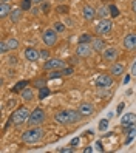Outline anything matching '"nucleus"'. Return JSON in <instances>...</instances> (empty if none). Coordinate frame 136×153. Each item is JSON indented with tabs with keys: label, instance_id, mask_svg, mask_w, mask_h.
<instances>
[{
	"label": "nucleus",
	"instance_id": "nucleus-1",
	"mask_svg": "<svg viewBox=\"0 0 136 153\" xmlns=\"http://www.w3.org/2000/svg\"><path fill=\"white\" fill-rule=\"evenodd\" d=\"M82 114H80L79 110H63L54 114V121L57 124H74L79 122Z\"/></svg>",
	"mask_w": 136,
	"mask_h": 153
},
{
	"label": "nucleus",
	"instance_id": "nucleus-2",
	"mask_svg": "<svg viewBox=\"0 0 136 153\" xmlns=\"http://www.w3.org/2000/svg\"><path fill=\"white\" fill-rule=\"evenodd\" d=\"M43 134H45V131L40 127H33V128L26 130L22 134V141L26 142V144H36V142H39L43 138Z\"/></svg>",
	"mask_w": 136,
	"mask_h": 153
},
{
	"label": "nucleus",
	"instance_id": "nucleus-3",
	"mask_svg": "<svg viewBox=\"0 0 136 153\" xmlns=\"http://www.w3.org/2000/svg\"><path fill=\"white\" fill-rule=\"evenodd\" d=\"M30 110L26 108V107H19L13 114H11V124H14V125H22V124H25V122H28V118H30Z\"/></svg>",
	"mask_w": 136,
	"mask_h": 153
},
{
	"label": "nucleus",
	"instance_id": "nucleus-4",
	"mask_svg": "<svg viewBox=\"0 0 136 153\" xmlns=\"http://www.w3.org/2000/svg\"><path fill=\"white\" fill-rule=\"evenodd\" d=\"M45 118H47L45 111L42 108H36V110L31 111L30 118H28V122H26V124H30L31 127H37V125H40L45 121Z\"/></svg>",
	"mask_w": 136,
	"mask_h": 153
},
{
	"label": "nucleus",
	"instance_id": "nucleus-5",
	"mask_svg": "<svg viewBox=\"0 0 136 153\" xmlns=\"http://www.w3.org/2000/svg\"><path fill=\"white\" fill-rule=\"evenodd\" d=\"M94 30H96V33L97 34H101V36H105V34H108L111 30H113V22L110 20V19H101L97 23H96V26H94Z\"/></svg>",
	"mask_w": 136,
	"mask_h": 153
},
{
	"label": "nucleus",
	"instance_id": "nucleus-6",
	"mask_svg": "<svg viewBox=\"0 0 136 153\" xmlns=\"http://www.w3.org/2000/svg\"><path fill=\"white\" fill-rule=\"evenodd\" d=\"M42 40H43V43L47 45V47H54V45L57 43V31L51 30V28L45 30L43 34H42Z\"/></svg>",
	"mask_w": 136,
	"mask_h": 153
},
{
	"label": "nucleus",
	"instance_id": "nucleus-7",
	"mask_svg": "<svg viewBox=\"0 0 136 153\" xmlns=\"http://www.w3.org/2000/svg\"><path fill=\"white\" fill-rule=\"evenodd\" d=\"M45 70H62L65 68V62L59 57H53V59H47V62L43 64Z\"/></svg>",
	"mask_w": 136,
	"mask_h": 153
},
{
	"label": "nucleus",
	"instance_id": "nucleus-8",
	"mask_svg": "<svg viewBox=\"0 0 136 153\" xmlns=\"http://www.w3.org/2000/svg\"><path fill=\"white\" fill-rule=\"evenodd\" d=\"M121 127L122 128L136 127V114L135 113H125L121 118Z\"/></svg>",
	"mask_w": 136,
	"mask_h": 153
},
{
	"label": "nucleus",
	"instance_id": "nucleus-9",
	"mask_svg": "<svg viewBox=\"0 0 136 153\" xmlns=\"http://www.w3.org/2000/svg\"><path fill=\"white\" fill-rule=\"evenodd\" d=\"M96 85L99 88H108L113 85V77L108 76V74H101L96 77Z\"/></svg>",
	"mask_w": 136,
	"mask_h": 153
},
{
	"label": "nucleus",
	"instance_id": "nucleus-10",
	"mask_svg": "<svg viewBox=\"0 0 136 153\" xmlns=\"http://www.w3.org/2000/svg\"><path fill=\"white\" fill-rule=\"evenodd\" d=\"M91 45H88V43H79L77 45V48H76V54L79 57H88L90 54H91Z\"/></svg>",
	"mask_w": 136,
	"mask_h": 153
},
{
	"label": "nucleus",
	"instance_id": "nucleus-11",
	"mask_svg": "<svg viewBox=\"0 0 136 153\" xmlns=\"http://www.w3.org/2000/svg\"><path fill=\"white\" fill-rule=\"evenodd\" d=\"M25 57H26V60H30V62H37L40 59V51L37 48L30 47V48L25 50Z\"/></svg>",
	"mask_w": 136,
	"mask_h": 153
},
{
	"label": "nucleus",
	"instance_id": "nucleus-12",
	"mask_svg": "<svg viewBox=\"0 0 136 153\" xmlns=\"http://www.w3.org/2000/svg\"><path fill=\"white\" fill-rule=\"evenodd\" d=\"M124 47L127 50H136V33H130L124 37Z\"/></svg>",
	"mask_w": 136,
	"mask_h": 153
},
{
	"label": "nucleus",
	"instance_id": "nucleus-13",
	"mask_svg": "<svg viewBox=\"0 0 136 153\" xmlns=\"http://www.w3.org/2000/svg\"><path fill=\"white\" fill-rule=\"evenodd\" d=\"M102 57H104V60H116L117 59V50L114 48V47H110V48H105L104 50V53H102Z\"/></svg>",
	"mask_w": 136,
	"mask_h": 153
},
{
	"label": "nucleus",
	"instance_id": "nucleus-14",
	"mask_svg": "<svg viewBox=\"0 0 136 153\" xmlns=\"http://www.w3.org/2000/svg\"><path fill=\"white\" fill-rule=\"evenodd\" d=\"M79 111H80L82 116H91L94 113V107H93V104H90V102H84V104L79 105Z\"/></svg>",
	"mask_w": 136,
	"mask_h": 153
},
{
	"label": "nucleus",
	"instance_id": "nucleus-15",
	"mask_svg": "<svg viewBox=\"0 0 136 153\" xmlns=\"http://www.w3.org/2000/svg\"><path fill=\"white\" fill-rule=\"evenodd\" d=\"M96 10L94 8H91L90 5H87V6H84V10H82V16H84V19L85 20H93L94 17H96Z\"/></svg>",
	"mask_w": 136,
	"mask_h": 153
},
{
	"label": "nucleus",
	"instance_id": "nucleus-16",
	"mask_svg": "<svg viewBox=\"0 0 136 153\" xmlns=\"http://www.w3.org/2000/svg\"><path fill=\"white\" fill-rule=\"evenodd\" d=\"M91 48L94 50V51H104L105 50V42L102 40V39H93L91 40Z\"/></svg>",
	"mask_w": 136,
	"mask_h": 153
},
{
	"label": "nucleus",
	"instance_id": "nucleus-17",
	"mask_svg": "<svg viewBox=\"0 0 136 153\" xmlns=\"http://www.w3.org/2000/svg\"><path fill=\"white\" fill-rule=\"evenodd\" d=\"M11 5L10 3H0V17H6L8 14H11Z\"/></svg>",
	"mask_w": 136,
	"mask_h": 153
},
{
	"label": "nucleus",
	"instance_id": "nucleus-18",
	"mask_svg": "<svg viewBox=\"0 0 136 153\" xmlns=\"http://www.w3.org/2000/svg\"><path fill=\"white\" fill-rule=\"evenodd\" d=\"M111 74L113 76H122L124 74V65L122 64H113L111 65Z\"/></svg>",
	"mask_w": 136,
	"mask_h": 153
},
{
	"label": "nucleus",
	"instance_id": "nucleus-19",
	"mask_svg": "<svg viewBox=\"0 0 136 153\" xmlns=\"http://www.w3.org/2000/svg\"><path fill=\"white\" fill-rule=\"evenodd\" d=\"M5 42H6V47H8V50H17V48H19V40L14 39V37L6 39Z\"/></svg>",
	"mask_w": 136,
	"mask_h": 153
},
{
	"label": "nucleus",
	"instance_id": "nucleus-20",
	"mask_svg": "<svg viewBox=\"0 0 136 153\" xmlns=\"http://www.w3.org/2000/svg\"><path fill=\"white\" fill-rule=\"evenodd\" d=\"M22 8H16V10H13L11 11V20L14 22V23H17L20 20V16H22Z\"/></svg>",
	"mask_w": 136,
	"mask_h": 153
},
{
	"label": "nucleus",
	"instance_id": "nucleus-21",
	"mask_svg": "<svg viewBox=\"0 0 136 153\" xmlns=\"http://www.w3.org/2000/svg\"><path fill=\"white\" fill-rule=\"evenodd\" d=\"M22 97L25 99V101H33V97H34V91L31 88H25L23 91H20Z\"/></svg>",
	"mask_w": 136,
	"mask_h": 153
},
{
	"label": "nucleus",
	"instance_id": "nucleus-22",
	"mask_svg": "<svg viewBox=\"0 0 136 153\" xmlns=\"http://www.w3.org/2000/svg\"><path fill=\"white\" fill-rule=\"evenodd\" d=\"M28 85V80H19V82L16 84V87L13 88V93H17V91H23Z\"/></svg>",
	"mask_w": 136,
	"mask_h": 153
},
{
	"label": "nucleus",
	"instance_id": "nucleus-23",
	"mask_svg": "<svg viewBox=\"0 0 136 153\" xmlns=\"http://www.w3.org/2000/svg\"><path fill=\"white\" fill-rule=\"evenodd\" d=\"M96 13H97V16H101L102 19H107L108 14H110V8H107V6H101Z\"/></svg>",
	"mask_w": 136,
	"mask_h": 153
},
{
	"label": "nucleus",
	"instance_id": "nucleus-24",
	"mask_svg": "<svg viewBox=\"0 0 136 153\" xmlns=\"http://www.w3.org/2000/svg\"><path fill=\"white\" fill-rule=\"evenodd\" d=\"M93 39H91V36L90 34H87V33H84V34H80L79 36V43H90Z\"/></svg>",
	"mask_w": 136,
	"mask_h": 153
},
{
	"label": "nucleus",
	"instance_id": "nucleus-25",
	"mask_svg": "<svg viewBox=\"0 0 136 153\" xmlns=\"http://www.w3.org/2000/svg\"><path fill=\"white\" fill-rule=\"evenodd\" d=\"M31 5H33V0H22L20 8H22L23 11H30L31 10Z\"/></svg>",
	"mask_w": 136,
	"mask_h": 153
},
{
	"label": "nucleus",
	"instance_id": "nucleus-26",
	"mask_svg": "<svg viewBox=\"0 0 136 153\" xmlns=\"http://www.w3.org/2000/svg\"><path fill=\"white\" fill-rule=\"evenodd\" d=\"M48 94H50V88L43 87V88H40V91H39V99H45Z\"/></svg>",
	"mask_w": 136,
	"mask_h": 153
},
{
	"label": "nucleus",
	"instance_id": "nucleus-27",
	"mask_svg": "<svg viewBox=\"0 0 136 153\" xmlns=\"http://www.w3.org/2000/svg\"><path fill=\"white\" fill-rule=\"evenodd\" d=\"M54 30H56L57 33L65 31V25H63V22H54Z\"/></svg>",
	"mask_w": 136,
	"mask_h": 153
},
{
	"label": "nucleus",
	"instance_id": "nucleus-28",
	"mask_svg": "<svg viewBox=\"0 0 136 153\" xmlns=\"http://www.w3.org/2000/svg\"><path fill=\"white\" fill-rule=\"evenodd\" d=\"M107 127H108V118H107V119H101V121H99V130H101V131H105V130H107Z\"/></svg>",
	"mask_w": 136,
	"mask_h": 153
},
{
	"label": "nucleus",
	"instance_id": "nucleus-29",
	"mask_svg": "<svg viewBox=\"0 0 136 153\" xmlns=\"http://www.w3.org/2000/svg\"><path fill=\"white\" fill-rule=\"evenodd\" d=\"M108 8H110V16L111 17H117V16H119V10H117L116 5H110Z\"/></svg>",
	"mask_w": 136,
	"mask_h": 153
},
{
	"label": "nucleus",
	"instance_id": "nucleus-30",
	"mask_svg": "<svg viewBox=\"0 0 136 153\" xmlns=\"http://www.w3.org/2000/svg\"><path fill=\"white\" fill-rule=\"evenodd\" d=\"M50 10H51V5H50L48 2H43V3H42V11H43L45 14H48Z\"/></svg>",
	"mask_w": 136,
	"mask_h": 153
},
{
	"label": "nucleus",
	"instance_id": "nucleus-31",
	"mask_svg": "<svg viewBox=\"0 0 136 153\" xmlns=\"http://www.w3.org/2000/svg\"><path fill=\"white\" fill-rule=\"evenodd\" d=\"M62 73L65 74V76H70V74H73V68H71V67H67V68H62Z\"/></svg>",
	"mask_w": 136,
	"mask_h": 153
},
{
	"label": "nucleus",
	"instance_id": "nucleus-32",
	"mask_svg": "<svg viewBox=\"0 0 136 153\" xmlns=\"http://www.w3.org/2000/svg\"><path fill=\"white\" fill-rule=\"evenodd\" d=\"M50 57V51L48 50H42L40 51V59H48Z\"/></svg>",
	"mask_w": 136,
	"mask_h": 153
},
{
	"label": "nucleus",
	"instance_id": "nucleus-33",
	"mask_svg": "<svg viewBox=\"0 0 136 153\" xmlns=\"http://www.w3.org/2000/svg\"><path fill=\"white\" fill-rule=\"evenodd\" d=\"M60 153H71V152H74V147L71 146V147H65V149H59Z\"/></svg>",
	"mask_w": 136,
	"mask_h": 153
},
{
	"label": "nucleus",
	"instance_id": "nucleus-34",
	"mask_svg": "<svg viewBox=\"0 0 136 153\" xmlns=\"http://www.w3.org/2000/svg\"><path fill=\"white\" fill-rule=\"evenodd\" d=\"M36 87H37V88H43V87H45V79L36 80Z\"/></svg>",
	"mask_w": 136,
	"mask_h": 153
},
{
	"label": "nucleus",
	"instance_id": "nucleus-35",
	"mask_svg": "<svg viewBox=\"0 0 136 153\" xmlns=\"http://www.w3.org/2000/svg\"><path fill=\"white\" fill-rule=\"evenodd\" d=\"M125 108V104L124 102H121V104H117V108H116V113L119 114V113H122V110Z\"/></svg>",
	"mask_w": 136,
	"mask_h": 153
},
{
	"label": "nucleus",
	"instance_id": "nucleus-36",
	"mask_svg": "<svg viewBox=\"0 0 136 153\" xmlns=\"http://www.w3.org/2000/svg\"><path fill=\"white\" fill-rule=\"evenodd\" d=\"M94 147H96L97 152H104V146H102V142H101V141H97V142L94 144Z\"/></svg>",
	"mask_w": 136,
	"mask_h": 153
},
{
	"label": "nucleus",
	"instance_id": "nucleus-37",
	"mask_svg": "<svg viewBox=\"0 0 136 153\" xmlns=\"http://www.w3.org/2000/svg\"><path fill=\"white\" fill-rule=\"evenodd\" d=\"M60 74H63V73H60V71H54V73H51L48 77L50 79H56V77H60Z\"/></svg>",
	"mask_w": 136,
	"mask_h": 153
},
{
	"label": "nucleus",
	"instance_id": "nucleus-38",
	"mask_svg": "<svg viewBox=\"0 0 136 153\" xmlns=\"http://www.w3.org/2000/svg\"><path fill=\"white\" fill-rule=\"evenodd\" d=\"M14 105H16V99H10V101L6 102V108H13Z\"/></svg>",
	"mask_w": 136,
	"mask_h": 153
},
{
	"label": "nucleus",
	"instance_id": "nucleus-39",
	"mask_svg": "<svg viewBox=\"0 0 136 153\" xmlns=\"http://www.w3.org/2000/svg\"><path fill=\"white\" fill-rule=\"evenodd\" d=\"M0 51H2V53H6V51H8V47H6V42H5V40L0 43Z\"/></svg>",
	"mask_w": 136,
	"mask_h": 153
},
{
	"label": "nucleus",
	"instance_id": "nucleus-40",
	"mask_svg": "<svg viewBox=\"0 0 136 153\" xmlns=\"http://www.w3.org/2000/svg\"><path fill=\"white\" fill-rule=\"evenodd\" d=\"M68 11V6H59L57 8V13H62V14H65Z\"/></svg>",
	"mask_w": 136,
	"mask_h": 153
},
{
	"label": "nucleus",
	"instance_id": "nucleus-41",
	"mask_svg": "<svg viewBox=\"0 0 136 153\" xmlns=\"http://www.w3.org/2000/svg\"><path fill=\"white\" fill-rule=\"evenodd\" d=\"M79 141H80L79 138H74L73 141H71V146H73V147H76V146H79Z\"/></svg>",
	"mask_w": 136,
	"mask_h": 153
},
{
	"label": "nucleus",
	"instance_id": "nucleus-42",
	"mask_svg": "<svg viewBox=\"0 0 136 153\" xmlns=\"http://www.w3.org/2000/svg\"><path fill=\"white\" fill-rule=\"evenodd\" d=\"M132 74H133V76H136V60H135V64L132 65Z\"/></svg>",
	"mask_w": 136,
	"mask_h": 153
},
{
	"label": "nucleus",
	"instance_id": "nucleus-43",
	"mask_svg": "<svg viewBox=\"0 0 136 153\" xmlns=\"http://www.w3.org/2000/svg\"><path fill=\"white\" fill-rule=\"evenodd\" d=\"M132 10H133V13L136 14V0H133V2H132Z\"/></svg>",
	"mask_w": 136,
	"mask_h": 153
},
{
	"label": "nucleus",
	"instance_id": "nucleus-44",
	"mask_svg": "<svg viewBox=\"0 0 136 153\" xmlns=\"http://www.w3.org/2000/svg\"><path fill=\"white\" fill-rule=\"evenodd\" d=\"M93 152V149L91 147H87V149H84V153H91Z\"/></svg>",
	"mask_w": 136,
	"mask_h": 153
},
{
	"label": "nucleus",
	"instance_id": "nucleus-45",
	"mask_svg": "<svg viewBox=\"0 0 136 153\" xmlns=\"http://www.w3.org/2000/svg\"><path fill=\"white\" fill-rule=\"evenodd\" d=\"M45 2V0H33V3L34 5H37V3H43Z\"/></svg>",
	"mask_w": 136,
	"mask_h": 153
},
{
	"label": "nucleus",
	"instance_id": "nucleus-46",
	"mask_svg": "<svg viewBox=\"0 0 136 153\" xmlns=\"http://www.w3.org/2000/svg\"><path fill=\"white\" fill-rule=\"evenodd\" d=\"M130 82V76H125V79H124V84H129Z\"/></svg>",
	"mask_w": 136,
	"mask_h": 153
},
{
	"label": "nucleus",
	"instance_id": "nucleus-47",
	"mask_svg": "<svg viewBox=\"0 0 136 153\" xmlns=\"http://www.w3.org/2000/svg\"><path fill=\"white\" fill-rule=\"evenodd\" d=\"M0 2H2V3H8V2H10V0H0Z\"/></svg>",
	"mask_w": 136,
	"mask_h": 153
},
{
	"label": "nucleus",
	"instance_id": "nucleus-48",
	"mask_svg": "<svg viewBox=\"0 0 136 153\" xmlns=\"http://www.w3.org/2000/svg\"><path fill=\"white\" fill-rule=\"evenodd\" d=\"M57 2H62V0H57Z\"/></svg>",
	"mask_w": 136,
	"mask_h": 153
}]
</instances>
